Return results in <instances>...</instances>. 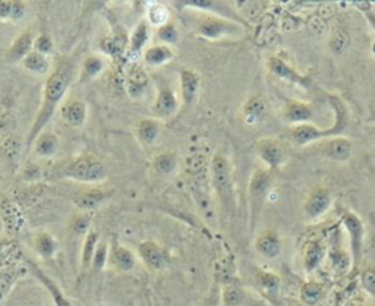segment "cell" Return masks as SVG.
I'll return each instance as SVG.
<instances>
[{
	"instance_id": "obj_28",
	"label": "cell",
	"mask_w": 375,
	"mask_h": 306,
	"mask_svg": "<svg viewBox=\"0 0 375 306\" xmlns=\"http://www.w3.org/2000/svg\"><path fill=\"white\" fill-rule=\"evenodd\" d=\"M267 113L266 101L259 96H253L244 105V118L248 124H254L264 118Z\"/></svg>"
},
{
	"instance_id": "obj_55",
	"label": "cell",
	"mask_w": 375,
	"mask_h": 306,
	"mask_svg": "<svg viewBox=\"0 0 375 306\" xmlns=\"http://www.w3.org/2000/svg\"><path fill=\"white\" fill-rule=\"evenodd\" d=\"M3 229H5V228H3V221H2V219H0V233H2Z\"/></svg>"
},
{
	"instance_id": "obj_6",
	"label": "cell",
	"mask_w": 375,
	"mask_h": 306,
	"mask_svg": "<svg viewBox=\"0 0 375 306\" xmlns=\"http://www.w3.org/2000/svg\"><path fill=\"white\" fill-rule=\"evenodd\" d=\"M272 186V173L268 168H257L249 179L248 198H249V214H251V230L259 217L261 208L270 194Z\"/></svg>"
},
{
	"instance_id": "obj_39",
	"label": "cell",
	"mask_w": 375,
	"mask_h": 306,
	"mask_svg": "<svg viewBox=\"0 0 375 306\" xmlns=\"http://www.w3.org/2000/svg\"><path fill=\"white\" fill-rule=\"evenodd\" d=\"M109 256H110V249H109L107 242L100 241L97 245V249H96L94 258H93V264H91V270L93 271L103 270L105 265L107 264Z\"/></svg>"
},
{
	"instance_id": "obj_4",
	"label": "cell",
	"mask_w": 375,
	"mask_h": 306,
	"mask_svg": "<svg viewBox=\"0 0 375 306\" xmlns=\"http://www.w3.org/2000/svg\"><path fill=\"white\" fill-rule=\"evenodd\" d=\"M195 31L202 39L210 40V41H219L224 39L244 37L245 27L235 19L213 14V15H204L198 21Z\"/></svg>"
},
{
	"instance_id": "obj_45",
	"label": "cell",
	"mask_w": 375,
	"mask_h": 306,
	"mask_svg": "<svg viewBox=\"0 0 375 306\" xmlns=\"http://www.w3.org/2000/svg\"><path fill=\"white\" fill-rule=\"evenodd\" d=\"M202 306H223V299H222V285L217 281H214V285L210 289L208 296L204 302Z\"/></svg>"
},
{
	"instance_id": "obj_20",
	"label": "cell",
	"mask_w": 375,
	"mask_h": 306,
	"mask_svg": "<svg viewBox=\"0 0 375 306\" xmlns=\"http://www.w3.org/2000/svg\"><path fill=\"white\" fill-rule=\"evenodd\" d=\"M109 259L111 261V264L115 265V268L122 271V273H131L136 264L135 255L132 254L131 249L118 243L116 241L113 242V245L110 248Z\"/></svg>"
},
{
	"instance_id": "obj_5",
	"label": "cell",
	"mask_w": 375,
	"mask_h": 306,
	"mask_svg": "<svg viewBox=\"0 0 375 306\" xmlns=\"http://www.w3.org/2000/svg\"><path fill=\"white\" fill-rule=\"evenodd\" d=\"M65 177L83 184H100L107 177V168L103 162L91 154L81 155L65 168Z\"/></svg>"
},
{
	"instance_id": "obj_54",
	"label": "cell",
	"mask_w": 375,
	"mask_h": 306,
	"mask_svg": "<svg viewBox=\"0 0 375 306\" xmlns=\"http://www.w3.org/2000/svg\"><path fill=\"white\" fill-rule=\"evenodd\" d=\"M343 306H367V305L363 303L362 300H359V299H350Z\"/></svg>"
},
{
	"instance_id": "obj_7",
	"label": "cell",
	"mask_w": 375,
	"mask_h": 306,
	"mask_svg": "<svg viewBox=\"0 0 375 306\" xmlns=\"http://www.w3.org/2000/svg\"><path fill=\"white\" fill-rule=\"evenodd\" d=\"M342 224L349 234L352 268L356 270L363 256V239H365V226L355 212L347 211L342 217Z\"/></svg>"
},
{
	"instance_id": "obj_24",
	"label": "cell",
	"mask_w": 375,
	"mask_h": 306,
	"mask_svg": "<svg viewBox=\"0 0 375 306\" xmlns=\"http://www.w3.org/2000/svg\"><path fill=\"white\" fill-rule=\"evenodd\" d=\"M173 58V50L170 49V46H164V44H156V46H151L144 52V62L153 67H160Z\"/></svg>"
},
{
	"instance_id": "obj_40",
	"label": "cell",
	"mask_w": 375,
	"mask_h": 306,
	"mask_svg": "<svg viewBox=\"0 0 375 306\" xmlns=\"http://www.w3.org/2000/svg\"><path fill=\"white\" fill-rule=\"evenodd\" d=\"M125 44H127V36H125V32H119V34H115V36H111L110 39L105 40L103 49L106 53L111 56H118L123 52Z\"/></svg>"
},
{
	"instance_id": "obj_23",
	"label": "cell",
	"mask_w": 375,
	"mask_h": 306,
	"mask_svg": "<svg viewBox=\"0 0 375 306\" xmlns=\"http://www.w3.org/2000/svg\"><path fill=\"white\" fill-rule=\"evenodd\" d=\"M257 286L272 305H277L280 278L276 274L268 273V271H258Z\"/></svg>"
},
{
	"instance_id": "obj_33",
	"label": "cell",
	"mask_w": 375,
	"mask_h": 306,
	"mask_svg": "<svg viewBox=\"0 0 375 306\" xmlns=\"http://www.w3.org/2000/svg\"><path fill=\"white\" fill-rule=\"evenodd\" d=\"M34 248H36L37 254L41 258L50 259L56 255V251H58V242L54 241V237L50 233L41 232L37 234L36 241H34Z\"/></svg>"
},
{
	"instance_id": "obj_32",
	"label": "cell",
	"mask_w": 375,
	"mask_h": 306,
	"mask_svg": "<svg viewBox=\"0 0 375 306\" xmlns=\"http://www.w3.org/2000/svg\"><path fill=\"white\" fill-rule=\"evenodd\" d=\"M179 166V157L173 151H164L153 160V167L160 175H172Z\"/></svg>"
},
{
	"instance_id": "obj_22",
	"label": "cell",
	"mask_w": 375,
	"mask_h": 306,
	"mask_svg": "<svg viewBox=\"0 0 375 306\" xmlns=\"http://www.w3.org/2000/svg\"><path fill=\"white\" fill-rule=\"evenodd\" d=\"M255 249L257 252L266 258H276L281 251V242L280 237L276 232H263L255 241Z\"/></svg>"
},
{
	"instance_id": "obj_46",
	"label": "cell",
	"mask_w": 375,
	"mask_h": 306,
	"mask_svg": "<svg viewBox=\"0 0 375 306\" xmlns=\"http://www.w3.org/2000/svg\"><path fill=\"white\" fill-rule=\"evenodd\" d=\"M89 226H91V215L83 214V215H78V217L72 221L71 229L78 234H87L89 232Z\"/></svg>"
},
{
	"instance_id": "obj_34",
	"label": "cell",
	"mask_w": 375,
	"mask_h": 306,
	"mask_svg": "<svg viewBox=\"0 0 375 306\" xmlns=\"http://www.w3.org/2000/svg\"><path fill=\"white\" fill-rule=\"evenodd\" d=\"M22 66L25 67V71H28L31 74H36V75L47 74L49 67H50L47 56H44V54L37 53L34 50L27 56L24 61H22Z\"/></svg>"
},
{
	"instance_id": "obj_15",
	"label": "cell",
	"mask_w": 375,
	"mask_h": 306,
	"mask_svg": "<svg viewBox=\"0 0 375 306\" xmlns=\"http://www.w3.org/2000/svg\"><path fill=\"white\" fill-rule=\"evenodd\" d=\"M178 110H179V100L173 89L169 87L160 88V91H158L153 105L154 115L158 119H167V118H172Z\"/></svg>"
},
{
	"instance_id": "obj_21",
	"label": "cell",
	"mask_w": 375,
	"mask_h": 306,
	"mask_svg": "<svg viewBox=\"0 0 375 306\" xmlns=\"http://www.w3.org/2000/svg\"><path fill=\"white\" fill-rule=\"evenodd\" d=\"M283 116L293 127L302 123H310L312 118V107L308 103H302V101H289L285 106V110H283Z\"/></svg>"
},
{
	"instance_id": "obj_13",
	"label": "cell",
	"mask_w": 375,
	"mask_h": 306,
	"mask_svg": "<svg viewBox=\"0 0 375 306\" xmlns=\"http://www.w3.org/2000/svg\"><path fill=\"white\" fill-rule=\"evenodd\" d=\"M34 41H36V34L32 30L22 31L19 36L10 44L6 53V59L9 63L22 62L27 56L34 50Z\"/></svg>"
},
{
	"instance_id": "obj_26",
	"label": "cell",
	"mask_w": 375,
	"mask_h": 306,
	"mask_svg": "<svg viewBox=\"0 0 375 306\" xmlns=\"http://www.w3.org/2000/svg\"><path fill=\"white\" fill-rule=\"evenodd\" d=\"M32 150L39 157L49 158L53 157L59 150V140L53 132H43L39 138L34 141Z\"/></svg>"
},
{
	"instance_id": "obj_11",
	"label": "cell",
	"mask_w": 375,
	"mask_h": 306,
	"mask_svg": "<svg viewBox=\"0 0 375 306\" xmlns=\"http://www.w3.org/2000/svg\"><path fill=\"white\" fill-rule=\"evenodd\" d=\"M330 206H332L330 192H328L327 189L318 188L312 190L310 197L306 198L303 204V211L310 220H315V219H320L321 215H324L327 210L330 208Z\"/></svg>"
},
{
	"instance_id": "obj_36",
	"label": "cell",
	"mask_w": 375,
	"mask_h": 306,
	"mask_svg": "<svg viewBox=\"0 0 375 306\" xmlns=\"http://www.w3.org/2000/svg\"><path fill=\"white\" fill-rule=\"evenodd\" d=\"M147 22L151 27L160 28L170 22V14L169 9L162 3H153L147 9Z\"/></svg>"
},
{
	"instance_id": "obj_25",
	"label": "cell",
	"mask_w": 375,
	"mask_h": 306,
	"mask_svg": "<svg viewBox=\"0 0 375 306\" xmlns=\"http://www.w3.org/2000/svg\"><path fill=\"white\" fill-rule=\"evenodd\" d=\"M325 256V246L321 241H311L306 243L303 252V267L308 273H312Z\"/></svg>"
},
{
	"instance_id": "obj_50",
	"label": "cell",
	"mask_w": 375,
	"mask_h": 306,
	"mask_svg": "<svg viewBox=\"0 0 375 306\" xmlns=\"http://www.w3.org/2000/svg\"><path fill=\"white\" fill-rule=\"evenodd\" d=\"M12 119L8 116V113L0 110V135H5L9 137L10 132H12Z\"/></svg>"
},
{
	"instance_id": "obj_10",
	"label": "cell",
	"mask_w": 375,
	"mask_h": 306,
	"mask_svg": "<svg viewBox=\"0 0 375 306\" xmlns=\"http://www.w3.org/2000/svg\"><path fill=\"white\" fill-rule=\"evenodd\" d=\"M0 219L3 221V228L10 233L17 234L24 228V214H22L18 204L9 198L0 199Z\"/></svg>"
},
{
	"instance_id": "obj_49",
	"label": "cell",
	"mask_w": 375,
	"mask_h": 306,
	"mask_svg": "<svg viewBox=\"0 0 375 306\" xmlns=\"http://www.w3.org/2000/svg\"><path fill=\"white\" fill-rule=\"evenodd\" d=\"M354 5L361 10L363 15H365L367 21L369 22V25L375 31V12H374V9L371 8L369 2H354Z\"/></svg>"
},
{
	"instance_id": "obj_3",
	"label": "cell",
	"mask_w": 375,
	"mask_h": 306,
	"mask_svg": "<svg viewBox=\"0 0 375 306\" xmlns=\"http://www.w3.org/2000/svg\"><path fill=\"white\" fill-rule=\"evenodd\" d=\"M210 180L223 210L227 214H232L236 207L232 168L229 162L220 154H215L210 160Z\"/></svg>"
},
{
	"instance_id": "obj_43",
	"label": "cell",
	"mask_w": 375,
	"mask_h": 306,
	"mask_svg": "<svg viewBox=\"0 0 375 306\" xmlns=\"http://www.w3.org/2000/svg\"><path fill=\"white\" fill-rule=\"evenodd\" d=\"M53 49H54V44L49 34L41 32L40 36L36 37V41H34V52L47 56L53 52Z\"/></svg>"
},
{
	"instance_id": "obj_48",
	"label": "cell",
	"mask_w": 375,
	"mask_h": 306,
	"mask_svg": "<svg viewBox=\"0 0 375 306\" xmlns=\"http://www.w3.org/2000/svg\"><path fill=\"white\" fill-rule=\"evenodd\" d=\"M3 149H5V154L8 155L9 162L17 160L18 153H19V144L17 145V140H15L14 135H9V137L5 138Z\"/></svg>"
},
{
	"instance_id": "obj_31",
	"label": "cell",
	"mask_w": 375,
	"mask_h": 306,
	"mask_svg": "<svg viewBox=\"0 0 375 306\" xmlns=\"http://www.w3.org/2000/svg\"><path fill=\"white\" fill-rule=\"evenodd\" d=\"M150 40V24L147 19H142L138 25L135 27L133 32L129 37V52L131 53H141L147 43Z\"/></svg>"
},
{
	"instance_id": "obj_1",
	"label": "cell",
	"mask_w": 375,
	"mask_h": 306,
	"mask_svg": "<svg viewBox=\"0 0 375 306\" xmlns=\"http://www.w3.org/2000/svg\"><path fill=\"white\" fill-rule=\"evenodd\" d=\"M74 79V65L69 59H62L56 65L53 74L45 79L44 89H43V101L37 111V116L34 119L32 127L30 129V135L27 138V151L32 149V144L39 138V135L44 132V128L47 127L50 119L53 118L54 111L58 110L59 105L69 88Z\"/></svg>"
},
{
	"instance_id": "obj_41",
	"label": "cell",
	"mask_w": 375,
	"mask_h": 306,
	"mask_svg": "<svg viewBox=\"0 0 375 306\" xmlns=\"http://www.w3.org/2000/svg\"><path fill=\"white\" fill-rule=\"evenodd\" d=\"M157 37L160 40L164 46H170V44H175L179 40V31L173 22H169V24L163 25L157 30Z\"/></svg>"
},
{
	"instance_id": "obj_12",
	"label": "cell",
	"mask_w": 375,
	"mask_h": 306,
	"mask_svg": "<svg viewBox=\"0 0 375 306\" xmlns=\"http://www.w3.org/2000/svg\"><path fill=\"white\" fill-rule=\"evenodd\" d=\"M138 255L142 259V263L153 271H162L167 264V255L164 249L153 241H145L140 243Z\"/></svg>"
},
{
	"instance_id": "obj_51",
	"label": "cell",
	"mask_w": 375,
	"mask_h": 306,
	"mask_svg": "<svg viewBox=\"0 0 375 306\" xmlns=\"http://www.w3.org/2000/svg\"><path fill=\"white\" fill-rule=\"evenodd\" d=\"M25 14V3L21 0H12V8H10V19L18 21Z\"/></svg>"
},
{
	"instance_id": "obj_18",
	"label": "cell",
	"mask_w": 375,
	"mask_h": 306,
	"mask_svg": "<svg viewBox=\"0 0 375 306\" xmlns=\"http://www.w3.org/2000/svg\"><path fill=\"white\" fill-rule=\"evenodd\" d=\"M110 192H106L103 189H89L83 190L74 197V204L78 210L89 212L100 207L101 204L106 202L110 198Z\"/></svg>"
},
{
	"instance_id": "obj_53",
	"label": "cell",
	"mask_w": 375,
	"mask_h": 306,
	"mask_svg": "<svg viewBox=\"0 0 375 306\" xmlns=\"http://www.w3.org/2000/svg\"><path fill=\"white\" fill-rule=\"evenodd\" d=\"M10 8H12V0H0V19H10Z\"/></svg>"
},
{
	"instance_id": "obj_29",
	"label": "cell",
	"mask_w": 375,
	"mask_h": 306,
	"mask_svg": "<svg viewBox=\"0 0 375 306\" xmlns=\"http://www.w3.org/2000/svg\"><path fill=\"white\" fill-rule=\"evenodd\" d=\"M136 135L144 145H153L160 135V123L157 119H141L138 127H136Z\"/></svg>"
},
{
	"instance_id": "obj_47",
	"label": "cell",
	"mask_w": 375,
	"mask_h": 306,
	"mask_svg": "<svg viewBox=\"0 0 375 306\" xmlns=\"http://www.w3.org/2000/svg\"><path fill=\"white\" fill-rule=\"evenodd\" d=\"M361 285H362L363 290L375 296V270L367 268L365 271H362Z\"/></svg>"
},
{
	"instance_id": "obj_37",
	"label": "cell",
	"mask_w": 375,
	"mask_h": 306,
	"mask_svg": "<svg viewBox=\"0 0 375 306\" xmlns=\"http://www.w3.org/2000/svg\"><path fill=\"white\" fill-rule=\"evenodd\" d=\"M349 46H350V34L345 28L336 30L330 36V40H328V47H330L332 53L337 56L343 54Z\"/></svg>"
},
{
	"instance_id": "obj_14",
	"label": "cell",
	"mask_w": 375,
	"mask_h": 306,
	"mask_svg": "<svg viewBox=\"0 0 375 306\" xmlns=\"http://www.w3.org/2000/svg\"><path fill=\"white\" fill-rule=\"evenodd\" d=\"M150 79L147 76L145 71L140 66H131L127 71V83H125V88L127 93L132 100H141L147 89H149Z\"/></svg>"
},
{
	"instance_id": "obj_9",
	"label": "cell",
	"mask_w": 375,
	"mask_h": 306,
	"mask_svg": "<svg viewBox=\"0 0 375 306\" xmlns=\"http://www.w3.org/2000/svg\"><path fill=\"white\" fill-rule=\"evenodd\" d=\"M255 149L261 160L267 164L268 170H276L283 164V162H285V150H283V146L276 140L272 138L259 140L255 145Z\"/></svg>"
},
{
	"instance_id": "obj_19",
	"label": "cell",
	"mask_w": 375,
	"mask_h": 306,
	"mask_svg": "<svg viewBox=\"0 0 375 306\" xmlns=\"http://www.w3.org/2000/svg\"><path fill=\"white\" fill-rule=\"evenodd\" d=\"M323 153L327 158L334 162H346L352 154V141L346 137L328 138L323 146Z\"/></svg>"
},
{
	"instance_id": "obj_44",
	"label": "cell",
	"mask_w": 375,
	"mask_h": 306,
	"mask_svg": "<svg viewBox=\"0 0 375 306\" xmlns=\"http://www.w3.org/2000/svg\"><path fill=\"white\" fill-rule=\"evenodd\" d=\"M306 27H308L310 32L315 37L324 36V32L327 30L325 19H323L321 17H318V15H314V17L308 18V21H306Z\"/></svg>"
},
{
	"instance_id": "obj_8",
	"label": "cell",
	"mask_w": 375,
	"mask_h": 306,
	"mask_svg": "<svg viewBox=\"0 0 375 306\" xmlns=\"http://www.w3.org/2000/svg\"><path fill=\"white\" fill-rule=\"evenodd\" d=\"M267 66L272 75H276L277 78L283 79V81L290 83L297 87L310 89L312 85V81L310 76L299 74L293 66H290L286 61H283L281 58H277V56H271L267 61Z\"/></svg>"
},
{
	"instance_id": "obj_52",
	"label": "cell",
	"mask_w": 375,
	"mask_h": 306,
	"mask_svg": "<svg viewBox=\"0 0 375 306\" xmlns=\"http://www.w3.org/2000/svg\"><path fill=\"white\" fill-rule=\"evenodd\" d=\"M40 168L39 166L36 164H28L25 168H24V172H22V177H24L25 180H37L40 179Z\"/></svg>"
},
{
	"instance_id": "obj_38",
	"label": "cell",
	"mask_w": 375,
	"mask_h": 306,
	"mask_svg": "<svg viewBox=\"0 0 375 306\" xmlns=\"http://www.w3.org/2000/svg\"><path fill=\"white\" fill-rule=\"evenodd\" d=\"M323 294H324L323 286L320 285V283H317V281L305 283V285L301 289V299L306 305H315V303H318V302L321 300Z\"/></svg>"
},
{
	"instance_id": "obj_17",
	"label": "cell",
	"mask_w": 375,
	"mask_h": 306,
	"mask_svg": "<svg viewBox=\"0 0 375 306\" xmlns=\"http://www.w3.org/2000/svg\"><path fill=\"white\" fill-rule=\"evenodd\" d=\"M61 115L63 122L71 128H79L83 127L88 116L87 105L81 100H71L66 105L62 106Z\"/></svg>"
},
{
	"instance_id": "obj_42",
	"label": "cell",
	"mask_w": 375,
	"mask_h": 306,
	"mask_svg": "<svg viewBox=\"0 0 375 306\" xmlns=\"http://www.w3.org/2000/svg\"><path fill=\"white\" fill-rule=\"evenodd\" d=\"M179 3L182 8L204 10V12H210V10H215V12H217V8L224 6L220 2H211V0H184V2H179Z\"/></svg>"
},
{
	"instance_id": "obj_2",
	"label": "cell",
	"mask_w": 375,
	"mask_h": 306,
	"mask_svg": "<svg viewBox=\"0 0 375 306\" xmlns=\"http://www.w3.org/2000/svg\"><path fill=\"white\" fill-rule=\"evenodd\" d=\"M328 103L332 106V110L334 113L333 128L332 129H320L312 123H302L292 127L289 131V140L299 146L308 145L311 142H317L321 140H328L334 137H342V133L349 127L350 113L349 107L343 101V98L337 94H328L327 96Z\"/></svg>"
},
{
	"instance_id": "obj_30",
	"label": "cell",
	"mask_w": 375,
	"mask_h": 306,
	"mask_svg": "<svg viewBox=\"0 0 375 306\" xmlns=\"http://www.w3.org/2000/svg\"><path fill=\"white\" fill-rule=\"evenodd\" d=\"M98 242H100V236L96 230H89L85 234L83 251H81V273L83 274L87 273L88 270H91V264H93V258H94Z\"/></svg>"
},
{
	"instance_id": "obj_16",
	"label": "cell",
	"mask_w": 375,
	"mask_h": 306,
	"mask_svg": "<svg viewBox=\"0 0 375 306\" xmlns=\"http://www.w3.org/2000/svg\"><path fill=\"white\" fill-rule=\"evenodd\" d=\"M179 81H180V94H182V100H184V105L185 106L194 105L201 88L200 75L192 69H184L180 71Z\"/></svg>"
},
{
	"instance_id": "obj_35",
	"label": "cell",
	"mask_w": 375,
	"mask_h": 306,
	"mask_svg": "<svg viewBox=\"0 0 375 306\" xmlns=\"http://www.w3.org/2000/svg\"><path fill=\"white\" fill-rule=\"evenodd\" d=\"M105 69V61L100 58V56H89L83 63L81 67V79L79 81L81 83H88L91 79L97 78L101 72Z\"/></svg>"
},
{
	"instance_id": "obj_27",
	"label": "cell",
	"mask_w": 375,
	"mask_h": 306,
	"mask_svg": "<svg viewBox=\"0 0 375 306\" xmlns=\"http://www.w3.org/2000/svg\"><path fill=\"white\" fill-rule=\"evenodd\" d=\"M28 267H30V270L34 273V276H36L43 283V285L45 286V289H47L50 292V294H52L54 302H56V306H71L69 300H67L63 296V293L61 292V289L58 286H56V283L50 277L45 276L44 271H41L36 264L32 263V261H28Z\"/></svg>"
}]
</instances>
